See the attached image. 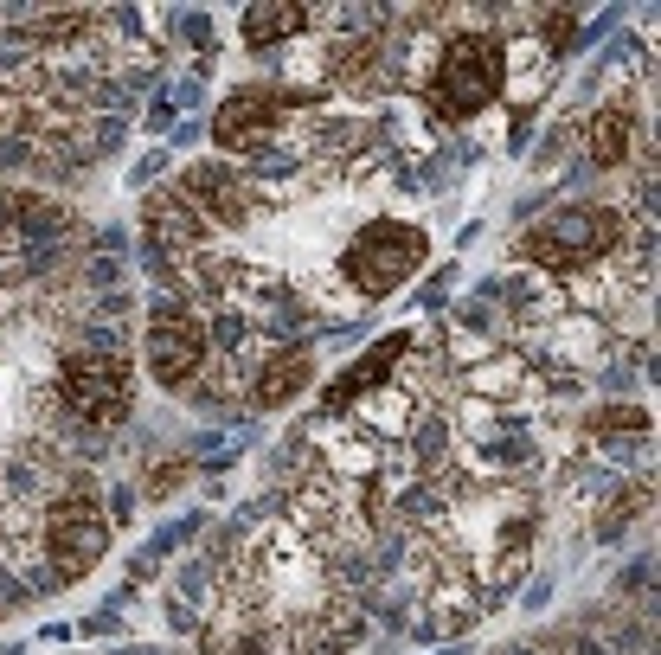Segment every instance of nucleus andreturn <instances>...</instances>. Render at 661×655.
<instances>
[{
  "instance_id": "13",
  "label": "nucleus",
  "mask_w": 661,
  "mask_h": 655,
  "mask_svg": "<svg viewBox=\"0 0 661 655\" xmlns=\"http://www.w3.org/2000/svg\"><path fill=\"white\" fill-rule=\"evenodd\" d=\"M450 283H456V264H443L437 277L424 283V296H418V302H424V309H443V302H450Z\"/></svg>"
},
{
  "instance_id": "11",
  "label": "nucleus",
  "mask_w": 661,
  "mask_h": 655,
  "mask_svg": "<svg viewBox=\"0 0 661 655\" xmlns=\"http://www.w3.org/2000/svg\"><path fill=\"white\" fill-rule=\"evenodd\" d=\"M167 167H174V155H167V148H148V155L129 167V187H142V193H148V187H155V180L167 174Z\"/></svg>"
},
{
  "instance_id": "3",
  "label": "nucleus",
  "mask_w": 661,
  "mask_h": 655,
  "mask_svg": "<svg viewBox=\"0 0 661 655\" xmlns=\"http://www.w3.org/2000/svg\"><path fill=\"white\" fill-rule=\"evenodd\" d=\"M424 257H430V232H424V225L398 219V212H379V219H366V225L347 232L341 257H334V277H341L347 302L366 309V302L398 296V289L424 270Z\"/></svg>"
},
{
  "instance_id": "8",
  "label": "nucleus",
  "mask_w": 661,
  "mask_h": 655,
  "mask_svg": "<svg viewBox=\"0 0 661 655\" xmlns=\"http://www.w3.org/2000/svg\"><path fill=\"white\" fill-rule=\"evenodd\" d=\"M578 135H584V161L617 174V167L636 161V148L649 155V110H636V97H610V103H597V110L584 116Z\"/></svg>"
},
{
  "instance_id": "12",
  "label": "nucleus",
  "mask_w": 661,
  "mask_h": 655,
  "mask_svg": "<svg viewBox=\"0 0 661 655\" xmlns=\"http://www.w3.org/2000/svg\"><path fill=\"white\" fill-rule=\"evenodd\" d=\"M142 123H148V129H155V135H167V129H174V123H180V110H174V97H167V84L155 90V103H148V116H142Z\"/></svg>"
},
{
  "instance_id": "5",
  "label": "nucleus",
  "mask_w": 661,
  "mask_h": 655,
  "mask_svg": "<svg viewBox=\"0 0 661 655\" xmlns=\"http://www.w3.org/2000/svg\"><path fill=\"white\" fill-rule=\"evenodd\" d=\"M212 347H206V315L180 283H167L148 296V328H142V367L161 392H187L206 373Z\"/></svg>"
},
{
  "instance_id": "9",
  "label": "nucleus",
  "mask_w": 661,
  "mask_h": 655,
  "mask_svg": "<svg viewBox=\"0 0 661 655\" xmlns=\"http://www.w3.org/2000/svg\"><path fill=\"white\" fill-rule=\"evenodd\" d=\"M315 386V354L309 347H257L251 360V392H244V411H283L296 405L302 392Z\"/></svg>"
},
{
  "instance_id": "6",
  "label": "nucleus",
  "mask_w": 661,
  "mask_h": 655,
  "mask_svg": "<svg viewBox=\"0 0 661 655\" xmlns=\"http://www.w3.org/2000/svg\"><path fill=\"white\" fill-rule=\"evenodd\" d=\"M174 187L199 206V219H206L212 232H244V225L270 206V187H257L238 161H187L174 174Z\"/></svg>"
},
{
  "instance_id": "1",
  "label": "nucleus",
  "mask_w": 661,
  "mask_h": 655,
  "mask_svg": "<svg viewBox=\"0 0 661 655\" xmlns=\"http://www.w3.org/2000/svg\"><path fill=\"white\" fill-rule=\"evenodd\" d=\"M514 84V65H507V39L488 26V13H450L443 20V39L430 45V65L418 78V103L437 129L475 123L482 110H495Z\"/></svg>"
},
{
  "instance_id": "4",
  "label": "nucleus",
  "mask_w": 661,
  "mask_h": 655,
  "mask_svg": "<svg viewBox=\"0 0 661 655\" xmlns=\"http://www.w3.org/2000/svg\"><path fill=\"white\" fill-rule=\"evenodd\" d=\"M45 386H52L58 411H65L78 431L110 437L116 424H129V411H135V367L116 360V354H78V347H65Z\"/></svg>"
},
{
  "instance_id": "2",
  "label": "nucleus",
  "mask_w": 661,
  "mask_h": 655,
  "mask_svg": "<svg viewBox=\"0 0 661 655\" xmlns=\"http://www.w3.org/2000/svg\"><path fill=\"white\" fill-rule=\"evenodd\" d=\"M623 238H629V219L610 200H559L514 238V257L552 283H572V277H591L604 257H617Z\"/></svg>"
},
{
  "instance_id": "7",
  "label": "nucleus",
  "mask_w": 661,
  "mask_h": 655,
  "mask_svg": "<svg viewBox=\"0 0 661 655\" xmlns=\"http://www.w3.org/2000/svg\"><path fill=\"white\" fill-rule=\"evenodd\" d=\"M411 341H418V328H392L386 341L360 347V354H353L347 367L334 373L328 386H321V399H315V418H321V424H341V418H353V405H360V399L386 392L392 379H398V367H405Z\"/></svg>"
},
{
  "instance_id": "14",
  "label": "nucleus",
  "mask_w": 661,
  "mask_h": 655,
  "mask_svg": "<svg viewBox=\"0 0 661 655\" xmlns=\"http://www.w3.org/2000/svg\"><path fill=\"white\" fill-rule=\"evenodd\" d=\"M0 655H20V649H13V643H7V649H0Z\"/></svg>"
},
{
  "instance_id": "10",
  "label": "nucleus",
  "mask_w": 661,
  "mask_h": 655,
  "mask_svg": "<svg viewBox=\"0 0 661 655\" xmlns=\"http://www.w3.org/2000/svg\"><path fill=\"white\" fill-rule=\"evenodd\" d=\"M302 33H309V7H276V0H264V7L238 13V45L244 52H283V45H296Z\"/></svg>"
}]
</instances>
